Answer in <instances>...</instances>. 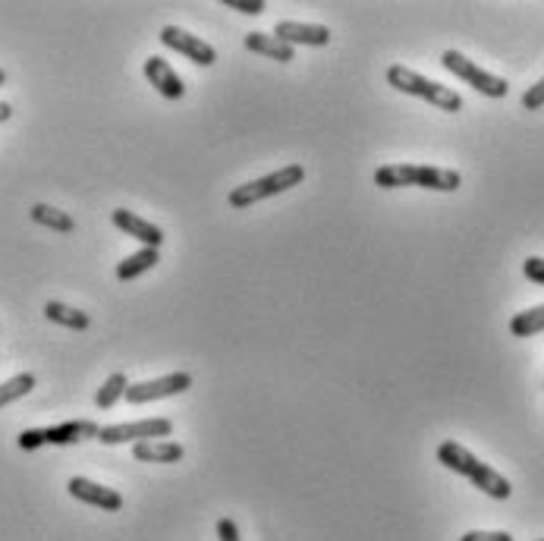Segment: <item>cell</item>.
<instances>
[{"label": "cell", "mask_w": 544, "mask_h": 541, "mask_svg": "<svg viewBox=\"0 0 544 541\" xmlns=\"http://www.w3.org/2000/svg\"><path fill=\"white\" fill-rule=\"evenodd\" d=\"M438 463H444L450 472L469 479L478 491H485L488 497H494V501H507V497L513 494V485L504 479V475L491 469L488 463H482L475 453H469L463 444H456V441H444L438 447Z\"/></svg>", "instance_id": "1"}, {"label": "cell", "mask_w": 544, "mask_h": 541, "mask_svg": "<svg viewBox=\"0 0 544 541\" xmlns=\"http://www.w3.org/2000/svg\"><path fill=\"white\" fill-rule=\"evenodd\" d=\"M375 186L381 189H403L419 186L431 192H456L463 186V177L447 167H428V164H384L375 170Z\"/></svg>", "instance_id": "2"}, {"label": "cell", "mask_w": 544, "mask_h": 541, "mask_svg": "<svg viewBox=\"0 0 544 541\" xmlns=\"http://www.w3.org/2000/svg\"><path fill=\"white\" fill-rule=\"evenodd\" d=\"M387 82L403 95H412V98H422V101L434 104L438 111H447V114L463 111V98L456 95L453 89H447V85L434 82V79L409 70V67H400V63H394V67L387 70Z\"/></svg>", "instance_id": "3"}, {"label": "cell", "mask_w": 544, "mask_h": 541, "mask_svg": "<svg viewBox=\"0 0 544 541\" xmlns=\"http://www.w3.org/2000/svg\"><path fill=\"white\" fill-rule=\"evenodd\" d=\"M302 180H306V167L302 164H287L280 167L274 173H268V177H258L252 183H243V186H233L227 202L233 208H249V205H258L265 199H274V196H284V192H290L293 186H299Z\"/></svg>", "instance_id": "4"}, {"label": "cell", "mask_w": 544, "mask_h": 541, "mask_svg": "<svg viewBox=\"0 0 544 541\" xmlns=\"http://www.w3.org/2000/svg\"><path fill=\"white\" fill-rule=\"evenodd\" d=\"M101 425L92 419H73V422H60L51 428H26L23 435L16 438V444L23 450H38V447H70L79 441H92L98 438Z\"/></svg>", "instance_id": "5"}, {"label": "cell", "mask_w": 544, "mask_h": 541, "mask_svg": "<svg viewBox=\"0 0 544 541\" xmlns=\"http://www.w3.org/2000/svg\"><path fill=\"white\" fill-rule=\"evenodd\" d=\"M441 67L447 73H453L456 79H463L466 85H472V89L478 95H485V98H507V92H510V82L507 79H500V76L482 70L475 60H469L460 51H444L441 54Z\"/></svg>", "instance_id": "6"}, {"label": "cell", "mask_w": 544, "mask_h": 541, "mask_svg": "<svg viewBox=\"0 0 544 541\" xmlns=\"http://www.w3.org/2000/svg\"><path fill=\"white\" fill-rule=\"evenodd\" d=\"M173 435V422L167 416L142 419V422H123V425H104L98 431V441L107 447L117 444H142V441H167Z\"/></svg>", "instance_id": "7"}, {"label": "cell", "mask_w": 544, "mask_h": 541, "mask_svg": "<svg viewBox=\"0 0 544 541\" xmlns=\"http://www.w3.org/2000/svg\"><path fill=\"white\" fill-rule=\"evenodd\" d=\"M192 387V375L189 372H170L164 378H155V381H139V384H129L123 400L133 403V406H142V403H155V400H167V397H177V394H186Z\"/></svg>", "instance_id": "8"}, {"label": "cell", "mask_w": 544, "mask_h": 541, "mask_svg": "<svg viewBox=\"0 0 544 541\" xmlns=\"http://www.w3.org/2000/svg\"><path fill=\"white\" fill-rule=\"evenodd\" d=\"M158 38H161V45H164V48L183 54L186 60H192V63H195V67H211V63L217 60L214 45H208V41L189 35V32H186V29H180V26H164Z\"/></svg>", "instance_id": "9"}, {"label": "cell", "mask_w": 544, "mask_h": 541, "mask_svg": "<svg viewBox=\"0 0 544 541\" xmlns=\"http://www.w3.org/2000/svg\"><path fill=\"white\" fill-rule=\"evenodd\" d=\"M67 491L76 497V501L82 504H89V507H98V510H107V513H117L123 510V494L114 491V488H107V485H98L92 479H82V475H73Z\"/></svg>", "instance_id": "10"}, {"label": "cell", "mask_w": 544, "mask_h": 541, "mask_svg": "<svg viewBox=\"0 0 544 541\" xmlns=\"http://www.w3.org/2000/svg\"><path fill=\"white\" fill-rule=\"evenodd\" d=\"M271 35L280 38V41H287L290 48H296V45L324 48V45L331 41V29H328V26H318V23H296V19H280Z\"/></svg>", "instance_id": "11"}, {"label": "cell", "mask_w": 544, "mask_h": 541, "mask_svg": "<svg viewBox=\"0 0 544 541\" xmlns=\"http://www.w3.org/2000/svg\"><path fill=\"white\" fill-rule=\"evenodd\" d=\"M111 221H114L117 230H123L126 236H133V240H139L145 249H161V246H164V233H161V227H155L151 221L139 218L136 211L117 208V211H111Z\"/></svg>", "instance_id": "12"}, {"label": "cell", "mask_w": 544, "mask_h": 541, "mask_svg": "<svg viewBox=\"0 0 544 541\" xmlns=\"http://www.w3.org/2000/svg\"><path fill=\"white\" fill-rule=\"evenodd\" d=\"M145 79L148 85H155V92L167 101H180L186 95V85L177 76V70L170 67L164 57H148L145 60Z\"/></svg>", "instance_id": "13"}, {"label": "cell", "mask_w": 544, "mask_h": 541, "mask_svg": "<svg viewBox=\"0 0 544 541\" xmlns=\"http://www.w3.org/2000/svg\"><path fill=\"white\" fill-rule=\"evenodd\" d=\"M133 457L139 463H180L186 457V447L177 441H142L133 447Z\"/></svg>", "instance_id": "14"}, {"label": "cell", "mask_w": 544, "mask_h": 541, "mask_svg": "<svg viewBox=\"0 0 544 541\" xmlns=\"http://www.w3.org/2000/svg\"><path fill=\"white\" fill-rule=\"evenodd\" d=\"M246 48L252 54H261V57H268V60H277V63H290L296 60L293 48L287 45V41H280L268 32H249L246 35Z\"/></svg>", "instance_id": "15"}, {"label": "cell", "mask_w": 544, "mask_h": 541, "mask_svg": "<svg viewBox=\"0 0 544 541\" xmlns=\"http://www.w3.org/2000/svg\"><path fill=\"white\" fill-rule=\"evenodd\" d=\"M45 318L60 324V328H70V331H89V324H92L89 312L73 309L67 302H57V299L45 302Z\"/></svg>", "instance_id": "16"}, {"label": "cell", "mask_w": 544, "mask_h": 541, "mask_svg": "<svg viewBox=\"0 0 544 541\" xmlns=\"http://www.w3.org/2000/svg\"><path fill=\"white\" fill-rule=\"evenodd\" d=\"M161 262V249H139V252H133V255H126L123 262L117 265V280H136L139 274H145V271H151Z\"/></svg>", "instance_id": "17"}, {"label": "cell", "mask_w": 544, "mask_h": 541, "mask_svg": "<svg viewBox=\"0 0 544 541\" xmlns=\"http://www.w3.org/2000/svg\"><path fill=\"white\" fill-rule=\"evenodd\" d=\"M29 218L38 224V227H48V230H57V233H73L76 230V221L70 218L67 211H60L54 205H32Z\"/></svg>", "instance_id": "18"}, {"label": "cell", "mask_w": 544, "mask_h": 541, "mask_svg": "<svg viewBox=\"0 0 544 541\" xmlns=\"http://www.w3.org/2000/svg\"><path fill=\"white\" fill-rule=\"evenodd\" d=\"M510 334L513 337H535L544 334V302L541 306H532L526 312H516L510 318Z\"/></svg>", "instance_id": "19"}, {"label": "cell", "mask_w": 544, "mask_h": 541, "mask_svg": "<svg viewBox=\"0 0 544 541\" xmlns=\"http://www.w3.org/2000/svg\"><path fill=\"white\" fill-rule=\"evenodd\" d=\"M126 387H129V378H126L123 372H114L111 378H107V381L98 387L95 406H98V409H111V406H117V400H123V394H126Z\"/></svg>", "instance_id": "20"}, {"label": "cell", "mask_w": 544, "mask_h": 541, "mask_svg": "<svg viewBox=\"0 0 544 541\" xmlns=\"http://www.w3.org/2000/svg\"><path fill=\"white\" fill-rule=\"evenodd\" d=\"M35 384H38V381H35L32 372H23V375H16V378L4 381V384H0V409L10 406V403H16V400H23L26 394H32V387H35Z\"/></svg>", "instance_id": "21"}, {"label": "cell", "mask_w": 544, "mask_h": 541, "mask_svg": "<svg viewBox=\"0 0 544 541\" xmlns=\"http://www.w3.org/2000/svg\"><path fill=\"white\" fill-rule=\"evenodd\" d=\"M522 107H526V111H541L544 107V76L526 89V95H522Z\"/></svg>", "instance_id": "22"}, {"label": "cell", "mask_w": 544, "mask_h": 541, "mask_svg": "<svg viewBox=\"0 0 544 541\" xmlns=\"http://www.w3.org/2000/svg\"><path fill=\"white\" fill-rule=\"evenodd\" d=\"M224 7L239 10V13H246V16H258V13L268 10L265 0H224Z\"/></svg>", "instance_id": "23"}, {"label": "cell", "mask_w": 544, "mask_h": 541, "mask_svg": "<svg viewBox=\"0 0 544 541\" xmlns=\"http://www.w3.org/2000/svg\"><path fill=\"white\" fill-rule=\"evenodd\" d=\"M522 274H526L532 284L544 287V258H538V255L526 258V262H522Z\"/></svg>", "instance_id": "24"}, {"label": "cell", "mask_w": 544, "mask_h": 541, "mask_svg": "<svg viewBox=\"0 0 544 541\" xmlns=\"http://www.w3.org/2000/svg\"><path fill=\"white\" fill-rule=\"evenodd\" d=\"M217 541H243V535H239V526L233 523L230 516L217 519Z\"/></svg>", "instance_id": "25"}, {"label": "cell", "mask_w": 544, "mask_h": 541, "mask_svg": "<svg viewBox=\"0 0 544 541\" xmlns=\"http://www.w3.org/2000/svg\"><path fill=\"white\" fill-rule=\"evenodd\" d=\"M460 541H513L510 532H466Z\"/></svg>", "instance_id": "26"}, {"label": "cell", "mask_w": 544, "mask_h": 541, "mask_svg": "<svg viewBox=\"0 0 544 541\" xmlns=\"http://www.w3.org/2000/svg\"><path fill=\"white\" fill-rule=\"evenodd\" d=\"M13 117V107L7 101H0V123H7Z\"/></svg>", "instance_id": "27"}, {"label": "cell", "mask_w": 544, "mask_h": 541, "mask_svg": "<svg viewBox=\"0 0 544 541\" xmlns=\"http://www.w3.org/2000/svg\"><path fill=\"white\" fill-rule=\"evenodd\" d=\"M0 85H7V70H0Z\"/></svg>", "instance_id": "28"}, {"label": "cell", "mask_w": 544, "mask_h": 541, "mask_svg": "<svg viewBox=\"0 0 544 541\" xmlns=\"http://www.w3.org/2000/svg\"><path fill=\"white\" fill-rule=\"evenodd\" d=\"M538 541H544V538H538Z\"/></svg>", "instance_id": "29"}]
</instances>
